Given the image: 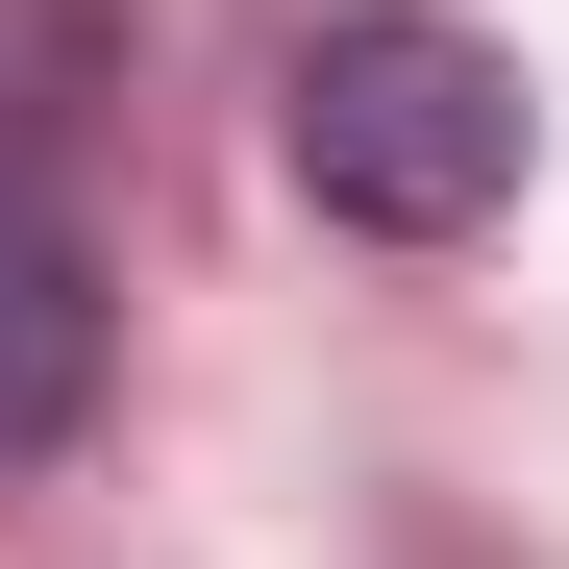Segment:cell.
<instances>
[{
	"mask_svg": "<svg viewBox=\"0 0 569 569\" xmlns=\"http://www.w3.org/2000/svg\"><path fill=\"white\" fill-rule=\"evenodd\" d=\"M520 173H545V100H520L496 26H446V0H347V26L298 50V199H322V223L470 248V223H520Z\"/></svg>",
	"mask_w": 569,
	"mask_h": 569,
	"instance_id": "6da1fadb",
	"label": "cell"
},
{
	"mask_svg": "<svg viewBox=\"0 0 569 569\" xmlns=\"http://www.w3.org/2000/svg\"><path fill=\"white\" fill-rule=\"evenodd\" d=\"M74 421H100V248L50 199H0V470H50Z\"/></svg>",
	"mask_w": 569,
	"mask_h": 569,
	"instance_id": "7a4b0ae2",
	"label": "cell"
},
{
	"mask_svg": "<svg viewBox=\"0 0 569 569\" xmlns=\"http://www.w3.org/2000/svg\"><path fill=\"white\" fill-rule=\"evenodd\" d=\"M100 100H124V0H0V199H50Z\"/></svg>",
	"mask_w": 569,
	"mask_h": 569,
	"instance_id": "3957f363",
	"label": "cell"
}]
</instances>
